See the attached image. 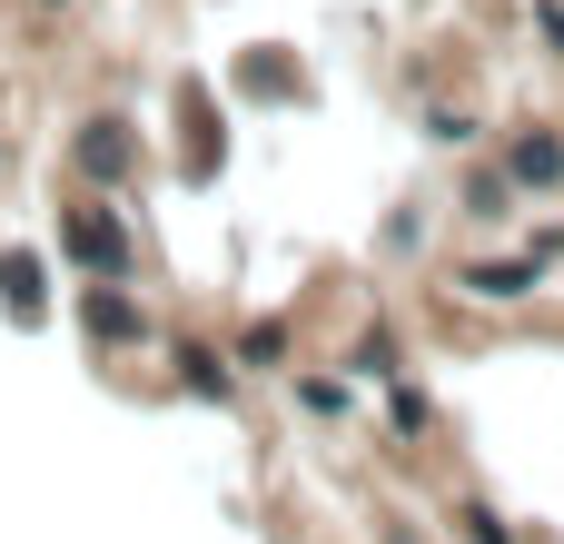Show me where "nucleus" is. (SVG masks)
<instances>
[{
	"label": "nucleus",
	"mask_w": 564,
	"mask_h": 544,
	"mask_svg": "<svg viewBox=\"0 0 564 544\" xmlns=\"http://www.w3.org/2000/svg\"><path fill=\"white\" fill-rule=\"evenodd\" d=\"M516 168H525V178H555L564 149H555V139H525V149H516Z\"/></svg>",
	"instance_id": "nucleus-5"
},
{
	"label": "nucleus",
	"mask_w": 564,
	"mask_h": 544,
	"mask_svg": "<svg viewBox=\"0 0 564 544\" xmlns=\"http://www.w3.org/2000/svg\"><path fill=\"white\" fill-rule=\"evenodd\" d=\"M0 297L30 317V307H40V268H30V258H0Z\"/></svg>",
	"instance_id": "nucleus-2"
},
{
	"label": "nucleus",
	"mask_w": 564,
	"mask_h": 544,
	"mask_svg": "<svg viewBox=\"0 0 564 544\" xmlns=\"http://www.w3.org/2000/svg\"><path fill=\"white\" fill-rule=\"evenodd\" d=\"M89 327H99V337H129V327H139V317H129V307H119V297H99V287H89Z\"/></svg>",
	"instance_id": "nucleus-4"
},
{
	"label": "nucleus",
	"mask_w": 564,
	"mask_h": 544,
	"mask_svg": "<svg viewBox=\"0 0 564 544\" xmlns=\"http://www.w3.org/2000/svg\"><path fill=\"white\" fill-rule=\"evenodd\" d=\"M69 248H79V268H119V258H129V248H119V218H99V208L69 218Z\"/></svg>",
	"instance_id": "nucleus-1"
},
{
	"label": "nucleus",
	"mask_w": 564,
	"mask_h": 544,
	"mask_svg": "<svg viewBox=\"0 0 564 544\" xmlns=\"http://www.w3.org/2000/svg\"><path fill=\"white\" fill-rule=\"evenodd\" d=\"M119 159H129V149H119V129H109V119H99V129H89V139H79V168H109V178H119Z\"/></svg>",
	"instance_id": "nucleus-3"
}]
</instances>
